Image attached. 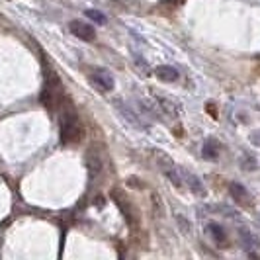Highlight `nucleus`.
<instances>
[{"mask_svg":"<svg viewBox=\"0 0 260 260\" xmlns=\"http://www.w3.org/2000/svg\"><path fill=\"white\" fill-rule=\"evenodd\" d=\"M180 174H182V180H184V186L186 188H190V192L196 196H206V188H204V184L200 178H196L194 174H190V172H186V170H180Z\"/></svg>","mask_w":260,"mask_h":260,"instance_id":"4","label":"nucleus"},{"mask_svg":"<svg viewBox=\"0 0 260 260\" xmlns=\"http://www.w3.org/2000/svg\"><path fill=\"white\" fill-rule=\"evenodd\" d=\"M88 78H90V82L98 88V90H114V77H112V73H108L106 69H98V67H94L90 69V73H88Z\"/></svg>","mask_w":260,"mask_h":260,"instance_id":"2","label":"nucleus"},{"mask_svg":"<svg viewBox=\"0 0 260 260\" xmlns=\"http://www.w3.org/2000/svg\"><path fill=\"white\" fill-rule=\"evenodd\" d=\"M213 141H208V143L204 145V156L208 158V160H213V158H217V151H215V147H211Z\"/></svg>","mask_w":260,"mask_h":260,"instance_id":"12","label":"nucleus"},{"mask_svg":"<svg viewBox=\"0 0 260 260\" xmlns=\"http://www.w3.org/2000/svg\"><path fill=\"white\" fill-rule=\"evenodd\" d=\"M239 233H241V239H243V247H245L248 252H250L252 248L256 247V239L250 235V231H248L247 227H241V231H239Z\"/></svg>","mask_w":260,"mask_h":260,"instance_id":"10","label":"nucleus"},{"mask_svg":"<svg viewBox=\"0 0 260 260\" xmlns=\"http://www.w3.org/2000/svg\"><path fill=\"white\" fill-rule=\"evenodd\" d=\"M209 235H211V239L217 243V247H227V233H225V229L219 227V225H209Z\"/></svg>","mask_w":260,"mask_h":260,"instance_id":"9","label":"nucleus"},{"mask_svg":"<svg viewBox=\"0 0 260 260\" xmlns=\"http://www.w3.org/2000/svg\"><path fill=\"white\" fill-rule=\"evenodd\" d=\"M61 108V116H59V129H61V141L63 143H78L84 135V127L78 119V114L75 112L73 106H69V100H67V106H59Z\"/></svg>","mask_w":260,"mask_h":260,"instance_id":"1","label":"nucleus"},{"mask_svg":"<svg viewBox=\"0 0 260 260\" xmlns=\"http://www.w3.org/2000/svg\"><path fill=\"white\" fill-rule=\"evenodd\" d=\"M84 16L94 22V24H106V16L102 12H98V10H94V8H88V10H84Z\"/></svg>","mask_w":260,"mask_h":260,"instance_id":"11","label":"nucleus"},{"mask_svg":"<svg viewBox=\"0 0 260 260\" xmlns=\"http://www.w3.org/2000/svg\"><path fill=\"white\" fill-rule=\"evenodd\" d=\"M229 192H231V194H233V198L235 200H237V202H241V204H252V200H250V194H248L247 190H245V188H243V186H241V184H231V186H229Z\"/></svg>","mask_w":260,"mask_h":260,"instance_id":"7","label":"nucleus"},{"mask_svg":"<svg viewBox=\"0 0 260 260\" xmlns=\"http://www.w3.org/2000/svg\"><path fill=\"white\" fill-rule=\"evenodd\" d=\"M155 75L160 80H165V82H174V80H178V71L174 69V67H156Z\"/></svg>","mask_w":260,"mask_h":260,"instance_id":"8","label":"nucleus"},{"mask_svg":"<svg viewBox=\"0 0 260 260\" xmlns=\"http://www.w3.org/2000/svg\"><path fill=\"white\" fill-rule=\"evenodd\" d=\"M114 198H116V204L119 206V209L123 211V217L127 219V223H129V225H135V219H133V209H131L129 202L125 200V196L114 192Z\"/></svg>","mask_w":260,"mask_h":260,"instance_id":"6","label":"nucleus"},{"mask_svg":"<svg viewBox=\"0 0 260 260\" xmlns=\"http://www.w3.org/2000/svg\"><path fill=\"white\" fill-rule=\"evenodd\" d=\"M71 31H73V36H77V38L82 39V41H92V39L96 38L94 26H92V24H86V22H80V20L71 22Z\"/></svg>","mask_w":260,"mask_h":260,"instance_id":"3","label":"nucleus"},{"mask_svg":"<svg viewBox=\"0 0 260 260\" xmlns=\"http://www.w3.org/2000/svg\"><path fill=\"white\" fill-rule=\"evenodd\" d=\"M116 106H117V110L123 114V117L129 121L131 125H135V127H139V129H143L145 127V123H143V119H141V116L139 114H133L129 110V106L125 104V102H116Z\"/></svg>","mask_w":260,"mask_h":260,"instance_id":"5","label":"nucleus"}]
</instances>
